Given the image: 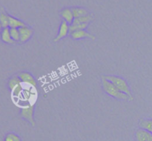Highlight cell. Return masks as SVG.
<instances>
[{"label": "cell", "mask_w": 152, "mask_h": 141, "mask_svg": "<svg viewBox=\"0 0 152 141\" xmlns=\"http://www.w3.org/2000/svg\"><path fill=\"white\" fill-rule=\"evenodd\" d=\"M2 29H3V28H2V26H1V22H0V34H1V31H2Z\"/></svg>", "instance_id": "44dd1931"}, {"label": "cell", "mask_w": 152, "mask_h": 141, "mask_svg": "<svg viewBox=\"0 0 152 141\" xmlns=\"http://www.w3.org/2000/svg\"><path fill=\"white\" fill-rule=\"evenodd\" d=\"M71 38L74 39H85V38H89L91 39L92 40H94L96 37L91 34L90 33L87 32L85 30H80V31H74V32L71 33Z\"/></svg>", "instance_id": "ba28073f"}, {"label": "cell", "mask_w": 152, "mask_h": 141, "mask_svg": "<svg viewBox=\"0 0 152 141\" xmlns=\"http://www.w3.org/2000/svg\"><path fill=\"white\" fill-rule=\"evenodd\" d=\"M18 77H19L22 83L27 85L28 86H31L33 88H37V83L35 79L33 77L32 74L28 72H22L19 74Z\"/></svg>", "instance_id": "277c9868"}, {"label": "cell", "mask_w": 152, "mask_h": 141, "mask_svg": "<svg viewBox=\"0 0 152 141\" xmlns=\"http://www.w3.org/2000/svg\"><path fill=\"white\" fill-rule=\"evenodd\" d=\"M4 141H22L20 137L16 134L10 132V133L7 134L4 137Z\"/></svg>", "instance_id": "ffe728a7"}, {"label": "cell", "mask_w": 152, "mask_h": 141, "mask_svg": "<svg viewBox=\"0 0 152 141\" xmlns=\"http://www.w3.org/2000/svg\"><path fill=\"white\" fill-rule=\"evenodd\" d=\"M10 34L12 39L16 42L20 41V34L18 28H10Z\"/></svg>", "instance_id": "d6986e66"}, {"label": "cell", "mask_w": 152, "mask_h": 141, "mask_svg": "<svg viewBox=\"0 0 152 141\" xmlns=\"http://www.w3.org/2000/svg\"><path fill=\"white\" fill-rule=\"evenodd\" d=\"M135 140L136 141H152V134L140 128L135 132Z\"/></svg>", "instance_id": "5b68a950"}, {"label": "cell", "mask_w": 152, "mask_h": 141, "mask_svg": "<svg viewBox=\"0 0 152 141\" xmlns=\"http://www.w3.org/2000/svg\"><path fill=\"white\" fill-rule=\"evenodd\" d=\"M71 10H72L74 19H75V18L81 17V16H84L89 14L88 10H86V9L83 8V7H74V8H72Z\"/></svg>", "instance_id": "9a60e30c"}, {"label": "cell", "mask_w": 152, "mask_h": 141, "mask_svg": "<svg viewBox=\"0 0 152 141\" xmlns=\"http://www.w3.org/2000/svg\"><path fill=\"white\" fill-rule=\"evenodd\" d=\"M0 22H1L3 28L9 27V15H7L3 10L0 11Z\"/></svg>", "instance_id": "2e32d148"}, {"label": "cell", "mask_w": 152, "mask_h": 141, "mask_svg": "<svg viewBox=\"0 0 152 141\" xmlns=\"http://www.w3.org/2000/svg\"><path fill=\"white\" fill-rule=\"evenodd\" d=\"M61 16L63 18V20L68 22L69 25H71L74 22V16L73 14L72 10L70 8H65L61 11Z\"/></svg>", "instance_id": "30bf717a"}, {"label": "cell", "mask_w": 152, "mask_h": 141, "mask_svg": "<svg viewBox=\"0 0 152 141\" xmlns=\"http://www.w3.org/2000/svg\"><path fill=\"white\" fill-rule=\"evenodd\" d=\"M35 95L37 96V94L34 91V89L32 88H28L23 89L20 98L23 100L29 102L31 99H34V98L35 97Z\"/></svg>", "instance_id": "9c48e42d"}, {"label": "cell", "mask_w": 152, "mask_h": 141, "mask_svg": "<svg viewBox=\"0 0 152 141\" xmlns=\"http://www.w3.org/2000/svg\"><path fill=\"white\" fill-rule=\"evenodd\" d=\"M108 81L111 82L119 91H120L123 93L126 94L128 96L130 97L132 100H133L134 97L132 94L131 92L130 87H129V84L127 83L126 80H124L122 77H118V76H112V75H108V76H104Z\"/></svg>", "instance_id": "7a4b0ae2"}, {"label": "cell", "mask_w": 152, "mask_h": 141, "mask_svg": "<svg viewBox=\"0 0 152 141\" xmlns=\"http://www.w3.org/2000/svg\"><path fill=\"white\" fill-rule=\"evenodd\" d=\"M88 26V24H71L70 25V33L80 30H85Z\"/></svg>", "instance_id": "ac0fdd59"}, {"label": "cell", "mask_w": 152, "mask_h": 141, "mask_svg": "<svg viewBox=\"0 0 152 141\" xmlns=\"http://www.w3.org/2000/svg\"><path fill=\"white\" fill-rule=\"evenodd\" d=\"M25 24L22 21L16 19L11 16H9V28H20L25 26Z\"/></svg>", "instance_id": "4fadbf2b"}, {"label": "cell", "mask_w": 152, "mask_h": 141, "mask_svg": "<svg viewBox=\"0 0 152 141\" xmlns=\"http://www.w3.org/2000/svg\"><path fill=\"white\" fill-rule=\"evenodd\" d=\"M70 32V25L67 22H65V20H63L61 23L60 27H59V33H58L57 36L55 38L54 42H58L59 40L65 38V37H67V35L68 34V33Z\"/></svg>", "instance_id": "8992f818"}, {"label": "cell", "mask_w": 152, "mask_h": 141, "mask_svg": "<svg viewBox=\"0 0 152 141\" xmlns=\"http://www.w3.org/2000/svg\"><path fill=\"white\" fill-rule=\"evenodd\" d=\"M34 104H28L21 110V117L28 122L31 126H35V120L34 118Z\"/></svg>", "instance_id": "3957f363"}, {"label": "cell", "mask_w": 152, "mask_h": 141, "mask_svg": "<svg viewBox=\"0 0 152 141\" xmlns=\"http://www.w3.org/2000/svg\"><path fill=\"white\" fill-rule=\"evenodd\" d=\"M102 88L104 91L108 94L110 96L116 98V99H121V100H127L132 101L129 96L126 94L123 93L120 91H119L112 83L108 81L104 76H102Z\"/></svg>", "instance_id": "6da1fadb"}, {"label": "cell", "mask_w": 152, "mask_h": 141, "mask_svg": "<svg viewBox=\"0 0 152 141\" xmlns=\"http://www.w3.org/2000/svg\"><path fill=\"white\" fill-rule=\"evenodd\" d=\"M19 34H20V41L19 42L22 43L25 42L28 40H29L31 37H32L33 34H34L33 29H31L29 27L26 26V25L19 28Z\"/></svg>", "instance_id": "52a82bcc"}, {"label": "cell", "mask_w": 152, "mask_h": 141, "mask_svg": "<svg viewBox=\"0 0 152 141\" xmlns=\"http://www.w3.org/2000/svg\"><path fill=\"white\" fill-rule=\"evenodd\" d=\"M94 17L92 15L88 14L86 16H81L79 18H75L72 24H88L89 22L93 20Z\"/></svg>", "instance_id": "5bb4252c"}, {"label": "cell", "mask_w": 152, "mask_h": 141, "mask_svg": "<svg viewBox=\"0 0 152 141\" xmlns=\"http://www.w3.org/2000/svg\"><path fill=\"white\" fill-rule=\"evenodd\" d=\"M22 81L20 80L19 77H13L12 78H10L8 81V87L10 88V91L13 90L16 85L21 84Z\"/></svg>", "instance_id": "e0dca14e"}, {"label": "cell", "mask_w": 152, "mask_h": 141, "mask_svg": "<svg viewBox=\"0 0 152 141\" xmlns=\"http://www.w3.org/2000/svg\"><path fill=\"white\" fill-rule=\"evenodd\" d=\"M0 37H1V40L4 42L7 43V44H13V43H15V42L12 39L11 37H10V28H3L1 34H0Z\"/></svg>", "instance_id": "7c38bea8"}, {"label": "cell", "mask_w": 152, "mask_h": 141, "mask_svg": "<svg viewBox=\"0 0 152 141\" xmlns=\"http://www.w3.org/2000/svg\"><path fill=\"white\" fill-rule=\"evenodd\" d=\"M140 128L145 129L152 134V119L150 118H141L139 120Z\"/></svg>", "instance_id": "8fae6325"}]
</instances>
